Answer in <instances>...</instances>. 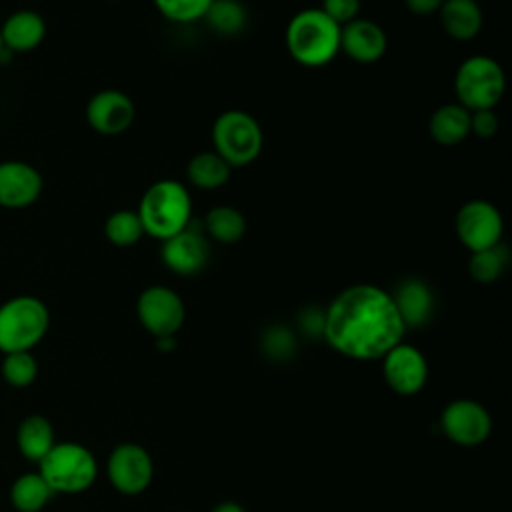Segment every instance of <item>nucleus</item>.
Segmentation results:
<instances>
[{"label": "nucleus", "mask_w": 512, "mask_h": 512, "mask_svg": "<svg viewBox=\"0 0 512 512\" xmlns=\"http://www.w3.org/2000/svg\"><path fill=\"white\" fill-rule=\"evenodd\" d=\"M404 332L392 294L374 284L344 288L324 310L322 336L352 360H380Z\"/></svg>", "instance_id": "obj_1"}, {"label": "nucleus", "mask_w": 512, "mask_h": 512, "mask_svg": "<svg viewBox=\"0 0 512 512\" xmlns=\"http://www.w3.org/2000/svg\"><path fill=\"white\" fill-rule=\"evenodd\" d=\"M144 234L164 242L182 232L192 220V198L184 182L162 178L152 182L136 208Z\"/></svg>", "instance_id": "obj_2"}, {"label": "nucleus", "mask_w": 512, "mask_h": 512, "mask_svg": "<svg viewBox=\"0 0 512 512\" xmlns=\"http://www.w3.org/2000/svg\"><path fill=\"white\" fill-rule=\"evenodd\" d=\"M340 28L320 8H302L286 26L288 54L300 66L322 68L340 54Z\"/></svg>", "instance_id": "obj_3"}, {"label": "nucleus", "mask_w": 512, "mask_h": 512, "mask_svg": "<svg viewBox=\"0 0 512 512\" xmlns=\"http://www.w3.org/2000/svg\"><path fill=\"white\" fill-rule=\"evenodd\" d=\"M50 326L48 306L30 294L0 304V352H30L42 342Z\"/></svg>", "instance_id": "obj_4"}, {"label": "nucleus", "mask_w": 512, "mask_h": 512, "mask_svg": "<svg viewBox=\"0 0 512 512\" xmlns=\"http://www.w3.org/2000/svg\"><path fill=\"white\" fill-rule=\"evenodd\" d=\"M506 90L502 66L486 54H472L460 62L454 74L456 102L466 110L496 108Z\"/></svg>", "instance_id": "obj_5"}, {"label": "nucleus", "mask_w": 512, "mask_h": 512, "mask_svg": "<svg viewBox=\"0 0 512 512\" xmlns=\"http://www.w3.org/2000/svg\"><path fill=\"white\" fill-rule=\"evenodd\" d=\"M38 472L54 494H78L94 484L98 464L86 446L78 442H56L38 462Z\"/></svg>", "instance_id": "obj_6"}, {"label": "nucleus", "mask_w": 512, "mask_h": 512, "mask_svg": "<svg viewBox=\"0 0 512 512\" xmlns=\"http://www.w3.org/2000/svg\"><path fill=\"white\" fill-rule=\"evenodd\" d=\"M264 146V134L258 120L244 110H224L212 124V150L224 158L230 168L252 164Z\"/></svg>", "instance_id": "obj_7"}, {"label": "nucleus", "mask_w": 512, "mask_h": 512, "mask_svg": "<svg viewBox=\"0 0 512 512\" xmlns=\"http://www.w3.org/2000/svg\"><path fill=\"white\" fill-rule=\"evenodd\" d=\"M454 232L468 252H480L502 242L504 218L490 200L472 198L458 208Z\"/></svg>", "instance_id": "obj_8"}, {"label": "nucleus", "mask_w": 512, "mask_h": 512, "mask_svg": "<svg viewBox=\"0 0 512 512\" xmlns=\"http://www.w3.org/2000/svg\"><path fill=\"white\" fill-rule=\"evenodd\" d=\"M136 316L140 324L154 336H174L186 318V308L180 294L168 286H148L136 300Z\"/></svg>", "instance_id": "obj_9"}, {"label": "nucleus", "mask_w": 512, "mask_h": 512, "mask_svg": "<svg viewBox=\"0 0 512 512\" xmlns=\"http://www.w3.org/2000/svg\"><path fill=\"white\" fill-rule=\"evenodd\" d=\"M106 470L112 486L118 492L128 496H134L146 490L154 474L152 458L146 452V448L132 442L118 444L112 450Z\"/></svg>", "instance_id": "obj_10"}, {"label": "nucleus", "mask_w": 512, "mask_h": 512, "mask_svg": "<svg viewBox=\"0 0 512 512\" xmlns=\"http://www.w3.org/2000/svg\"><path fill=\"white\" fill-rule=\"evenodd\" d=\"M136 118L132 98L116 88L96 92L86 104L88 126L102 136H118L126 132Z\"/></svg>", "instance_id": "obj_11"}, {"label": "nucleus", "mask_w": 512, "mask_h": 512, "mask_svg": "<svg viewBox=\"0 0 512 512\" xmlns=\"http://www.w3.org/2000/svg\"><path fill=\"white\" fill-rule=\"evenodd\" d=\"M442 432L460 446L482 444L492 430L488 410L474 400H454L442 410Z\"/></svg>", "instance_id": "obj_12"}, {"label": "nucleus", "mask_w": 512, "mask_h": 512, "mask_svg": "<svg viewBox=\"0 0 512 512\" xmlns=\"http://www.w3.org/2000/svg\"><path fill=\"white\" fill-rule=\"evenodd\" d=\"M166 268L178 276H194L210 262V242L202 230L192 226L166 238L160 248Z\"/></svg>", "instance_id": "obj_13"}, {"label": "nucleus", "mask_w": 512, "mask_h": 512, "mask_svg": "<svg viewBox=\"0 0 512 512\" xmlns=\"http://www.w3.org/2000/svg\"><path fill=\"white\" fill-rule=\"evenodd\" d=\"M382 360L384 378L394 392L410 396L424 388L428 378V364L416 346L398 342L382 356Z\"/></svg>", "instance_id": "obj_14"}, {"label": "nucleus", "mask_w": 512, "mask_h": 512, "mask_svg": "<svg viewBox=\"0 0 512 512\" xmlns=\"http://www.w3.org/2000/svg\"><path fill=\"white\" fill-rule=\"evenodd\" d=\"M44 188V178L28 162L4 160L0 162V206L8 210H22L32 206Z\"/></svg>", "instance_id": "obj_15"}, {"label": "nucleus", "mask_w": 512, "mask_h": 512, "mask_svg": "<svg viewBox=\"0 0 512 512\" xmlns=\"http://www.w3.org/2000/svg\"><path fill=\"white\" fill-rule=\"evenodd\" d=\"M388 48L384 28L368 18H354L340 28V52L360 64L378 62Z\"/></svg>", "instance_id": "obj_16"}, {"label": "nucleus", "mask_w": 512, "mask_h": 512, "mask_svg": "<svg viewBox=\"0 0 512 512\" xmlns=\"http://www.w3.org/2000/svg\"><path fill=\"white\" fill-rule=\"evenodd\" d=\"M46 36V20L36 10H16L0 24L4 50L30 52L42 44Z\"/></svg>", "instance_id": "obj_17"}, {"label": "nucleus", "mask_w": 512, "mask_h": 512, "mask_svg": "<svg viewBox=\"0 0 512 512\" xmlns=\"http://www.w3.org/2000/svg\"><path fill=\"white\" fill-rule=\"evenodd\" d=\"M394 304L406 328L422 326L430 320L434 310V296L430 286L420 278H406L392 292Z\"/></svg>", "instance_id": "obj_18"}, {"label": "nucleus", "mask_w": 512, "mask_h": 512, "mask_svg": "<svg viewBox=\"0 0 512 512\" xmlns=\"http://www.w3.org/2000/svg\"><path fill=\"white\" fill-rule=\"evenodd\" d=\"M438 16L442 30L458 42L476 38L484 24V14L476 0H444Z\"/></svg>", "instance_id": "obj_19"}, {"label": "nucleus", "mask_w": 512, "mask_h": 512, "mask_svg": "<svg viewBox=\"0 0 512 512\" xmlns=\"http://www.w3.org/2000/svg\"><path fill=\"white\" fill-rule=\"evenodd\" d=\"M428 134L440 146H456L470 136V110L458 102L438 106L428 120Z\"/></svg>", "instance_id": "obj_20"}, {"label": "nucleus", "mask_w": 512, "mask_h": 512, "mask_svg": "<svg viewBox=\"0 0 512 512\" xmlns=\"http://www.w3.org/2000/svg\"><path fill=\"white\" fill-rule=\"evenodd\" d=\"M54 444V428L46 416L30 414L18 424L16 446L26 460L40 462Z\"/></svg>", "instance_id": "obj_21"}, {"label": "nucleus", "mask_w": 512, "mask_h": 512, "mask_svg": "<svg viewBox=\"0 0 512 512\" xmlns=\"http://www.w3.org/2000/svg\"><path fill=\"white\" fill-rule=\"evenodd\" d=\"M232 176L230 164L214 150H202L194 154L186 166V178L194 188L216 190L222 188Z\"/></svg>", "instance_id": "obj_22"}, {"label": "nucleus", "mask_w": 512, "mask_h": 512, "mask_svg": "<svg viewBox=\"0 0 512 512\" xmlns=\"http://www.w3.org/2000/svg\"><path fill=\"white\" fill-rule=\"evenodd\" d=\"M204 232L218 244H236L246 234V218L238 208L218 204L206 212Z\"/></svg>", "instance_id": "obj_23"}, {"label": "nucleus", "mask_w": 512, "mask_h": 512, "mask_svg": "<svg viewBox=\"0 0 512 512\" xmlns=\"http://www.w3.org/2000/svg\"><path fill=\"white\" fill-rule=\"evenodd\" d=\"M52 496L54 490L40 472H24L10 486V502L18 512H40Z\"/></svg>", "instance_id": "obj_24"}, {"label": "nucleus", "mask_w": 512, "mask_h": 512, "mask_svg": "<svg viewBox=\"0 0 512 512\" xmlns=\"http://www.w3.org/2000/svg\"><path fill=\"white\" fill-rule=\"evenodd\" d=\"M202 20L220 36H236L246 28L248 12L240 0H212Z\"/></svg>", "instance_id": "obj_25"}, {"label": "nucleus", "mask_w": 512, "mask_h": 512, "mask_svg": "<svg viewBox=\"0 0 512 512\" xmlns=\"http://www.w3.org/2000/svg\"><path fill=\"white\" fill-rule=\"evenodd\" d=\"M508 262H510V252L500 242L492 248H486V250H480V252H470L468 272H470L474 282L492 284L504 274Z\"/></svg>", "instance_id": "obj_26"}, {"label": "nucleus", "mask_w": 512, "mask_h": 512, "mask_svg": "<svg viewBox=\"0 0 512 512\" xmlns=\"http://www.w3.org/2000/svg\"><path fill=\"white\" fill-rule=\"evenodd\" d=\"M104 236L118 248H130L144 236V228L136 210H116L104 222Z\"/></svg>", "instance_id": "obj_27"}, {"label": "nucleus", "mask_w": 512, "mask_h": 512, "mask_svg": "<svg viewBox=\"0 0 512 512\" xmlns=\"http://www.w3.org/2000/svg\"><path fill=\"white\" fill-rule=\"evenodd\" d=\"M2 380L12 388H28L38 376V362L32 352H8L0 364Z\"/></svg>", "instance_id": "obj_28"}, {"label": "nucleus", "mask_w": 512, "mask_h": 512, "mask_svg": "<svg viewBox=\"0 0 512 512\" xmlns=\"http://www.w3.org/2000/svg\"><path fill=\"white\" fill-rule=\"evenodd\" d=\"M156 10L170 22L192 24L204 18L212 0H152Z\"/></svg>", "instance_id": "obj_29"}, {"label": "nucleus", "mask_w": 512, "mask_h": 512, "mask_svg": "<svg viewBox=\"0 0 512 512\" xmlns=\"http://www.w3.org/2000/svg\"><path fill=\"white\" fill-rule=\"evenodd\" d=\"M262 348L272 358H288L296 350V340L286 326H270L264 332Z\"/></svg>", "instance_id": "obj_30"}, {"label": "nucleus", "mask_w": 512, "mask_h": 512, "mask_svg": "<svg viewBox=\"0 0 512 512\" xmlns=\"http://www.w3.org/2000/svg\"><path fill=\"white\" fill-rule=\"evenodd\" d=\"M360 6H362V0H322L320 10L328 18H332L336 24L344 26L354 18H358Z\"/></svg>", "instance_id": "obj_31"}, {"label": "nucleus", "mask_w": 512, "mask_h": 512, "mask_svg": "<svg viewBox=\"0 0 512 512\" xmlns=\"http://www.w3.org/2000/svg\"><path fill=\"white\" fill-rule=\"evenodd\" d=\"M490 110H476L470 112V134L478 138H492L498 132V114Z\"/></svg>", "instance_id": "obj_32"}, {"label": "nucleus", "mask_w": 512, "mask_h": 512, "mask_svg": "<svg viewBox=\"0 0 512 512\" xmlns=\"http://www.w3.org/2000/svg\"><path fill=\"white\" fill-rule=\"evenodd\" d=\"M444 0H404L406 8L416 16H430L438 14Z\"/></svg>", "instance_id": "obj_33"}, {"label": "nucleus", "mask_w": 512, "mask_h": 512, "mask_svg": "<svg viewBox=\"0 0 512 512\" xmlns=\"http://www.w3.org/2000/svg\"><path fill=\"white\" fill-rule=\"evenodd\" d=\"M322 324H324V310H314L308 308L302 312V326L308 334H322Z\"/></svg>", "instance_id": "obj_34"}, {"label": "nucleus", "mask_w": 512, "mask_h": 512, "mask_svg": "<svg viewBox=\"0 0 512 512\" xmlns=\"http://www.w3.org/2000/svg\"><path fill=\"white\" fill-rule=\"evenodd\" d=\"M212 512H246V510L236 502H222Z\"/></svg>", "instance_id": "obj_35"}, {"label": "nucleus", "mask_w": 512, "mask_h": 512, "mask_svg": "<svg viewBox=\"0 0 512 512\" xmlns=\"http://www.w3.org/2000/svg\"><path fill=\"white\" fill-rule=\"evenodd\" d=\"M156 346L164 352H170L174 346H176V340L174 336H164V338H156Z\"/></svg>", "instance_id": "obj_36"}, {"label": "nucleus", "mask_w": 512, "mask_h": 512, "mask_svg": "<svg viewBox=\"0 0 512 512\" xmlns=\"http://www.w3.org/2000/svg\"><path fill=\"white\" fill-rule=\"evenodd\" d=\"M2 50H4V46H2V38H0V52H2Z\"/></svg>", "instance_id": "obj_37"}, {"label": "nucleus", "mask_w": 512, "mask_h": 512, "mask_svg": "<svg viewBox=\"0 0 512 512\" xmlns=\"http://www.w3.org/2000/svg\"><path fill=\"white\" fill-rule=\"evenodd\" d=\"M112 2H118V0H112Z\"/></svg>", "instance_id": "obj_38"}]
</instances>
